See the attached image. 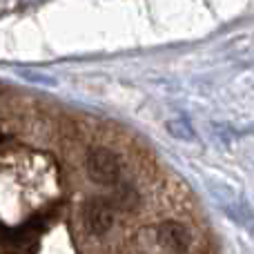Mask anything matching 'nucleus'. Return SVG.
<instances>
[{
	"instance_id": "obj_5",
	"label": "nucleus",
	"mask_w": 254,
	"mask_h": 254,
	"mask_svg": "<svg viewBox=\"0 0 254 254\" xmlns=\"http://www.w3.org/2000/svg\"><path fill=\"white\" fill-rule=\"evenodd\" d=\"M116 201H119V205H123L125 210H131V207L136 205V201H138V196H136L134 188L125 185V188H121L119 192H116Z\"/></svg>"
},
{
	"instance_id": "obj_4",
	"label": "nucleus",
	"mask_w": 254,
	"mask_h": 254,
	"mask_svg": "<svg viewBox=\"0 0 254 254\" xmlns=\"http://www.w3.org/2000/svg\"><path fill=\"white\" fill-rule=\"evenodd\" d=\"M167 131H170L172 136H176V138H183V140H192V138H194L192 125H190L185 119H174V121H170V123H167Z\"/></svg>"
},
{
	"instance_id": "obj_2",
	"label": "nucleus",
	"mask_w": 254,
	"mask_h": 254,
	"mask_svg": "<svg viewBox=\"0 0 254 254\" xmlns=\"http://www.w3.org/2000/svg\"><path fill=\"white\" fill-rule=\"evenodd\" d=\"M83 225L92 237H103L114 225V210L110 201L103 198H92L83 207Z\"/></svg>"
},
{
	"instance_id": "obj_6",
	"label": "nucleus",
	"mask_w": 254,
	"mask_h": 254,
	"mask_svg": "<svg viewBox=\"0 0 254 254\" xmlns=\"http://www.w3.org/2000/svg\"><path fill=\"white\" fill-rule=\"evenodd\" d=\"M22 76L29 80H38L40 85H54V78H49V76H40V74H34V71H22Z\"/></svg>"
},
{
	"instance_id": "obj_1",
	"label": "nucleus",
	"mask_w": 254,
	"mask_h": 254,
	"mask_svg": "<svg viewBox=\"0 0 254 254\" xmlns=\"http://www.w3.org/2000/svg\"><path fill=\"white\" fill-rule=\"evenodd\" d=\"M85 172L96 185H114L121 179V163L107 147H94L85 156Z\"/></svg>"
},
{
	"instance_id": "obj_3",
	"label": "nucleus",
	"mask_w": 254,
	"mask_h": 254,
	"mask_svg": "<svg viewBox=\"0 0 254 254\" xmlns=\"http://www.w3.org/2000/svg\"><path fill=\"white\" fill-rule=\"evenodd\" d=\"M156 237H158V243H161L165 250H170L174 254L188 252L190 246H192V234H190V230L181 223H174V221H165V223L158 225Z\"/></svg>"
}]
</instances>
